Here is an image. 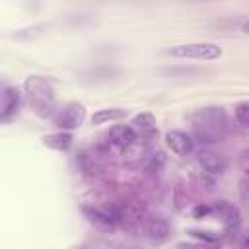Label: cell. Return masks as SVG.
<instances>
[{"label":"cell","instance_id":"cell-1","mask_svg":"<svg viewBox=\"0 0 249 249\" xmlns=\"http://www.w3.org/2000/svg\"><path fill=\"white\" fill-rule=\"evenodd\" d=\"M193 138L200 144H214L220 142L228 130V119L222 107H202L193 113L191 119Z\"/></svg>","mask_w":249,"mask_h":249},{"label":"cell","instance_id":"cell-2","mask_svg":"<svg viewBox=\"0 0 249 249\" xmlns=\"http://www.w3.org/2000/svg\"><path fill=\"white\" fill-rule=\"evenodd\" d=\"M23 95L29 109L37 117H51L56 111V95L53 84L43 76H27L23 82Z\"/></svg>","mask_w":249,"mask_h":249},{"label":"cell","instance_id":"cell-3","mask_svg":"<svg viewBox=\"0 0 249 249\" xmlns=\"http://www.w3.org/2000/svg\"><path fill=\"white\" fill-rule=\"evenodd\" d=\"M167 56L173 58H187V60H218L224 54V49L216 43H183V45H173L165 49Z\"/></svg>","mask_w":249,"mask_h":249},{"label":"cell","instance_id":"cell-4","mask_svg":"<svg viewBox=\"0 0 249 249\" xmlns=\"http://www.w3.org/2000/svg\"><path fill=\"white\" fill-rule=\"evenodd\" d=\"M84 119H86V107L78 101H70V103L62 105L53 115V123L58 130H74V128L82 126Z\"/></svg>","mask_w":249,"mask_h":249},{"label":"cell","instance_id":"cell-5","mask_svg":"<svg viewBox=\"0 0 249 249\" xmlns=\"http://www.w3.org/2000/svg\"><path fill=\"white\" fill-rule=\"evenodd\" d=\"M165 144L177 156H189L195 150V138L183 130H167L165 132Z\"/></svg>","mask_w":249,"mask_h":249},{"label":"cell","instance_id":"cell-6","mask_svg":"<svg viewBox=\"0 0 249 249\" xmlns=\"http://www.w3.org/2000/svg\"><path fill=\"white\" fill-rule=\"evenodd\" d=\"M82 210L88 216V220L101 231H113L117 228V220H119L117 214H113L105 208H97V206H84Z\"/></svg>","mask_w":249,"mask_h":249},{"label":"cell","instance_id":"cell-7","mask_svg":"<svg viewBox=\"0 0 249 249\" xmlns=\"http://www.w3.org/2000/svg\"><path fill=\"white\" fill-rule=\"evenodd\" d=\"M198 163L210 175H222V173H226V169L230 165V161L224 154L210 152V150H200L198 152Z\"/></svg>","mask_w":249,"mask_h":249},{"label":"cell","instance_id":"cell-8","mask_svg":"<svg viewBox=\"0 0 249 249\" xmlns=\"http://www.w3.org/2000/svg\"><path fill=\"white\" fill-rule=\"evenodd\" d=\"M138 140V132L132 124H115L109 130V142L117 148H130Z\"/></svg>","mask_w":249,"mask_h":249},{"label":"cell","instance_id":"cell-9","mask_svg":"<svg viewBox=\"0 0 249 249\" xmlns=\"http://www.w3.org/2000/svg\"><path fill=\"white\" fill-rule=\"evenodd\" d=\"M19 101H21V95L16 88H6L4 93H2V109H0V121L6 123L10 121L18 109H19Z\"/></svg>","mask_w":249,"mask_h":249},{"label":"cell","instance_id":"cell-10","mask_svg":"<svg viewBox=\"0 0 249 249\" xmlns=\"http://www.w3.org/2000/svg\"><path fill=\"white\" fill-rule=\"evenodd\" d=\"M130 124L134 126V130L138 132V136H140V138H152V136H156V134H158L156 119H154V115H152V113H138V115L132 119V123H130Z\"/></svg>","mask_w":249,"mask_h":249},{"label":"cell","instance_id":"cell-11","mask_svg":"<svg viewBox=\"0 0 249 249\" xmlns=\"http://www.w3.org/2000/svg\"><path fill=\"white\" fill-rule=\"evenodd\" d=\"M212 212L218 214L220 222H222L228 230H231L233 226L239 224V210H237L233 204H230L228 200H220L216 206H212Z\"/></svg>","mask_w":249,"mask_h":249},{"label":"cell","instance_id":"cell-12","mask_svg":"<svg viewBox=\"0 0 249 249\" xmlns=\"http://www.w3.org/2000/svg\"><path fill=\"white\" fill-rule=\"evenodd\" d=\"M144 235H146L150 241L160 243V241L167 239V235H169V224H167L165 220H161V218H152V220H148L146 226H144Z\"/></svg>","mask_w":249,"mask_h":249},{"label":"cell","instance_id":"cell-13","mask_svg":"<svg viewBox=\"0 0 249 249\" xmlns=\"http://www.w3.org/2000/svg\"><path fill=\"white\" fill-rule=\"evenodd\" d=\"M128 115L126 109L123 107H107V109H99L91 115V124L99 126V124H107V123H115V121H123Z\"/></svg>","mask_w":249,"mask_h":249},{"label":"cell","instance_id":"cell-14","mask_svg":"<svg viewBox=\"0 0 249 249\" xmlns=\"http://www.w3.org/2000/svg\"><path fill=\"white\" fill-rule=\"evenodd\" d=\"M43 146L56 150V152H66L72 146V134L68 130H58V132L47 134V136H43Z\"/></svg>","mask_w":249,"mask_h":249},{"label":"cell","instance_id":"cell-15","mask_svg":"<svg viewBox=\"0 0 249 249\" xmlns=\"http://www.w3.org/2000/svg\"><path fill=\"white\" fill-rule=\"evenodd\" d=\"M47 29V25L45 23H39V25H33V27H27V29H19V31H16L14 33V37L16 39H33V37H37V35H41L43 31Z\"/></svg>","mask_w":249,"mask_h":249},{"label":"cell","instance_id":"cell-16","mask_svg":"<svg viewBox=\"0 0 249 249\" xmlns=\"http://www.w3.org/2000/svg\"><path fill=\"white\" fill-rule=\"evenodd\" d=\"M235 119L239 124L249 126V99L247 101H239L235 105Z\"/></svg>","mask_w":249,"mask_h":249},{"label":"cell","instance_id":"cell-17","mask_svg":"<svg viewBox=\"0 0 249 249\" xmlns=\"http://www.w3.org/2000/svg\"><path fill=\"white\" fill-rule=\"evenodd\" d=\"M189 235L198 237V239L208 241V243H214V241H218V239H220V235H218V233H214V231H202V230H189Z\"/></svg>","mask_w":249,"mask_h":249},{"label":"cell","instance_id":"cell-18","mask_svg":"<svg viewBox=\"0 0 249 249\" xmlns=\"http://www.w3.org/2000/svg\"><path fill=\"white\" fill-rule=\"evenodd\" d=\"M208 214H212V206H208V204H196L193 208V218H196V220L206 218Z\"/></svg>","mask_w":249,"mask_h":249},{"label":"cell","instance_id":"cell-19","mask_svg":"<svg viewBox=\"0 0 249 249\" xmlns=\"http://www.w3.org/2000/svg\"><path fill=\"white\" fill-rule=\"evenodd\" d=\"M239 163H241V167L245 169V173H249V150L241 156V160H239Z\"/></svg>","mask_w":249,"mask_h":249},{"label":"cell","instance_id":"cell-20","mask_svg":"<svg viewBox=\"0 0 249 249\" xmlns=\"http://www.w3.org/2000/svg\"><path fill=\"white\" fill-rule=\"evenodd\" d=\"M241 31H243L245 35H249V21H245V23L241 25Z\"/></svg>","mask_w":249,"mask_h":249}]
</instances>
